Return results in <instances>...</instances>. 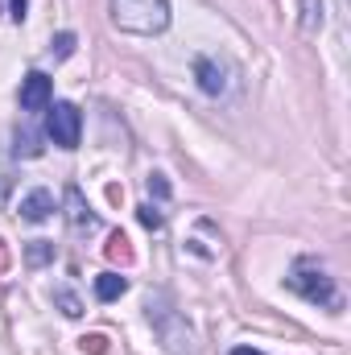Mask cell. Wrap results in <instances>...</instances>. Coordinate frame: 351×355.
I'll list each match as a JSON object with an SVG mask.
<instances>
[{
  "label": "cell",
  "mask_w": 351,
  "mask_h": 355,
  "mask_svg": "<svg viewBox=\"0 0 351 355\" xmlns=\"http://www.w3.org/2000/svg\"><path fill=\"white\" fill-rule=\"evenodd\" d=\"M323 25V0H306V29Z\"/></svg>",
  "instance_id": "18"
},
{
  "label": "cell",
  "mask_w": 351,
  "mask_h": 355,
  "mask_svg": "<svg viewBox=\"0 0 351 355\" xmlns=\"http://www.w3.org/2000/svg\"><path fill=\"white\" fill-rule=\"evenodd\" d=\"M75 46H79V37H75V33H54L50 54H54V58H71V54H75Z\"/></svg>",
  "instance_id": "13"
},
{
  "label": "cell",
  "mask_w": 351,
  "mask_h": 355,
  "mask_svg": "<svg viewBox=\"0 0 351 355\" xmlns=\"http://www.w3.org/2000/svg\"><path fill=\"white\" fill-rule=\"evenodd\" d=\"M103 257H108L112 265H132V244H128V236H124V232H112L108 244H103Z\"/></svg>",
  "instance_id": "9"
},
{
  "label": "cell",
  "mask_w": 351,
  "mask_h": 355,
  "mask_svg": "<svg viewBox=\"0 0 351 355\" xmlns=\"http://www.w3.org/2000/svg\"><path fill=\"white\" fill-rule=\"evenodd\" d=\"M54 257V244H46V240H33L29 244V265H46Z\"/></svg>",
  "instance_id": "15"
},
{
  "label": "cell",
  "mask_w": 351,
  "mask_h": 355,
  "mask_svg": "<svg viewBox=\"0 0 351 355\" xmlns=\"http://www.w3.org/2000/svg\"><path fill=\"white\" fill-rule=\"evenodd\" d=\"M67 215H71V223H75L79 232H83V227L91 232V227L99 223V219L91 215V207L83 202V190H79V186H67Z\"/></svg>",
  "instance_id": "8"
},
{
  "label": "cell",
  "mask_w": 351,
  "mask_h": 355,
  "mask_svg": "<svg viewBox=\"0 0 351 355\" xmlns=\"http://www.w3.org/2000/svg\"><path fill=\"white\" fill-rule=\"evenodd\" d=\"M50 99H54V79H50V75L29 71V75L21 79V107H25V112H46Z\"/></svg>",
  "instance_id": "5"
},
{
  "label": "cell",
  "mask_w": 351,
  "mask_h": 355,
  "mask_svg": "<svg viewBox=\"0 0 351 355\" xmlns=\"http://www.w3.org/2000/svg\"><path fill=\"white\" fill-rule=\"evenodd\" d=\"M112 25L137 37H153L170 25V0H112Z\"/></svg>",
  "instance_id": "2"
},
{
  "label": "cell",
  "mask_w": 351,
  "mask_h": 355,
  "mask_svg": "<svg viewBox=\"0 0 351 355\" xmlns=\"http://www.w3.org/2000/svg\"><path fill=\"white\" fill-rule=\"evenodd\" d=\"M54 306H58L67 318H79V314H83V302H79L71 289H54Z\"/></svg>",
  "instance_id": "12"
},
{
  "label": "cell",
  "mask_w": 351,
  "mask_h": 355,
  "mask_svg": "<svg viewBox=\"0 0 351 355\" xmlns=\"http://www.w3.org/2000/svg\"><path fill=\"white\" fill-rule=\"evenodd\" d=\"M285 285H289L298 297H306L310 306L343 310V297H339V289H335V277H331L327 268L318 265L314 257H302V261H293L289 277H285Z\"/></svg>",
  "instance_id": "1"
},
{
  "label": "cell",
  "mask_w": 351,
  "mask_h": 355,
  "mask_svg": "<svg viewBox=\"0 0 351 355\" xmlns=\"http://www.w3.org/2000/svg\"><path fill=\"white\" fill-rule=\"evenodd\" d=\"M12 153H17V157H42L37 132H33V128H17V132H12Z\"/></svg>",
  "instance_id": "11"
},
{
  "label": "cell",
  "mask_w": 351,
  "mask_h": 355,
  "mask_svg": "<svg viewBox=\"0 0 351 355\" xmlns=\"http://www.w3.org/2000/svg\"><path fill=\"white\" fill-rule=\"evenodd\" d=\"M54 215V194L50 190H29L25 198H21V219L25 223H42V219H50Z\"/></svg>",
  "instance_id": "7"
},
{
  "label": "cell",
  "mask_w": 351,
  "mask_h": 355,
  "mask_svg": "<svg viewBox=\"0 0 351 355\" xmlns=\"http://www.w3.org/2000/svg\"><path fill=\"white\" fill-rule=\"evenodd\" d=\"M149 322L157 327V335H162L166 352H174V355H194V352H198V347H194L190 327L178 318L174 310H153V306H149Z\"/></svg>",
  "instance_id": "4"
},
{
  "label": "cell",
  "mask_w": 351,
  "mask_h": 355,
  "mask_svg": "<svg viewBox=\"0 0 351 355\" xmlns=\"http://www.w3.org/2000/svg\"><path fill=\"white\" fill-rule=\"evenodd\" d=\"M124 289H128V281H124L120 272H103V277H95V297H99V302H116Z\"/></svg>",
  "instance_id": "10"
},
{
  "label": "cell",
  "mask_w": 351,
  "mask_h": 355,
  "mask_svg": "<svg viewBox=\"0 0 351 355\" xmlns=\"http://www.w3.org/2000/svg\"><path fill=\"white\" fill-rule=\"evenodd\" d=\"M232 355H264V352H257V347H232Z\"/></svg>",
  "instance_id": "20"
},
{
  "label": "cell",
  "mask_w": 351,
  "mask_h": 355,
  "mask_svg": "<svg viewBox=\"0 0 351 355\" xmlns=\"http://www.w3.org/2000/svg\"><path fill=\"white\" fill-rule=\"evenodd\" d=\"M0 12H8L12 21H25V12H29V0H0Z\"/></svg>",
  "instance_id": "17"
},
{
  "label": "cell",
  "mask_w": 351,
  "mask_h": 355,
  "mask_svg": "<svg viewBox=\"0 0 351 355\" xmlns=\"http://www.w3.org/2000/svg\"><path fill=\"white\" fill-rule=\"evenodd\" d=\"M79 347H83L87 355H103V352H108V335H83V339H79Z\"/></svg>",
  "instance_id": "16"
},
{
  "label": "cell",
  "mask_w": 351,
  "mask_h": 355,
  "mask_svg": "<svg viewBox=\"0 0 351 355\" xmlns=\"http://www.w3.org/2000/svg\"><path fill=\"white\" fill-rule=\"evenodd\" d=\"M137 219L149 227V232H162V223H166V215L153 207V202H145V207H137Z\"/></svg>",
  "instance_id": "14"
},
{
  "label": "cell",
  "mask_w": 351,
  "mask_h": 355,
  "mask_svg": "<svg viewBox=\"0 0 351 355\" xmlns=\"http://www.w3.org/2000/svg\"><path fill=\"white\" fill-rule=\"evenodd\" d=\"M149 190H153L157 198H170V182H166L162 174H149Z\"/></svg>",
  "instance_id": "19"
},
{
  "label": "cell",
  "mask_w": 351,
  "mask_h": 355,
  "mask_svg": "<svg viewBox=\"0 0 351 355\" xmlns=\"http://www.w3.org/2000/svg\"><path fill=\"white\" fill-rule=\"evenodd\" d=\"M8 265V248H4V240H0V268Z\"/></svg>",
  "instance_id": "21"
},
{
  "label": "cell",
  "mask_w": 351,
  "mask_h": 355,
  "mask_svg": "<svg viewBox=\"0 0 351 355\" xmlns=\"http://www.w3.org/2000/svg\"><path fill=\"white\" fill-rule=\"evenodd\" d=\"M194 79H198V87L207 91V95H223L228 91V71L215 58H207V54L194 58Z\"/></svg>",
  "instance_id": "6"
},
{
  "label": "cell",
  "mask_w": 351,
  "mask_h": 355,
  "mask_svg": "<svg viewBox=\"0 0 351 355\" xmlns=\"http://www.w3.org/2000/svg\"><path fill=\"white\" fill-rule=\"evenodd\" d=\"M46 137L58 145V149H79V137H83V116L75 103L58 99L46 107Z\"/></svg>",
  "instance_id": "3"
}]
</instances>
